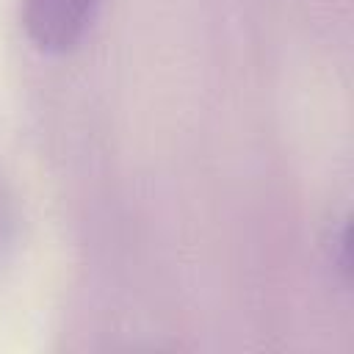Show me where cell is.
Listing matches in <instances>:
<instances>
[{
    "label": "cell",
    "mask_w": 354,
    "mask_h": 354,
    "mask_svg": "<svg viewBox=\"0 0 354 354\" xmlns=\"http://www.w3.org/2000/svg\"><path fill=\"white\" fill-rule=\"evenodd\" d=\"M97 0H25V30L47 53L72 50L86 33Z\"/></svg>",
    "instance_id": "1"
}]
</instances>
